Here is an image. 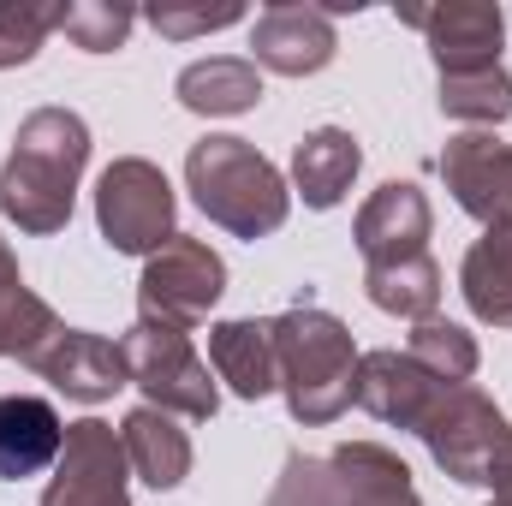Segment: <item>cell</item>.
<instances>
[{
    "label": "cell",
    "mask_w": 512,
    "mask_h": 506,
    "mask_svg": "<svg viewBox=\"0 0 512 506\" xmlns=\"http://www.w3.org/2000/svg\"><path fill=\"white\" fill-rule=\"evenodd\" d=\"M54 328H60V316L24 286L12 251L0 245V358H30Z\"/></svg>",
    "instance_id": "cell-22"
},
{
    "label": "cell",
    "mask_w": 512,
    "mask_h": 506,
    "mask_svg": "<svg viewBox=\"0 0 512 506\" xmlns=\"http://www.w3.org/2000/svg\"><path fill=\"white\" fill-rule=\"evenodd\" d=\"M60 447H66V423L48 399L0 393V483L42 477L48 465H60Z\"/></svg>",
    "instance_id": "cell-15"
},
{
    "label": "cell",
    "mask_w": 512,
    "mask_h": 506,
    "mask_svg": "<svg viewBox=\"0 0 512 506\" xmlns=\"http://www.w3.org/2000/svg\"><path fill=\"white\" fill-rule=\"evenodd\" d=\"M489 489H495V506H512V441L501 453V465H495V477H489Z\"/></svg>",
    "instance_id": "cell-29"
},
{
    "label": "cell",
    "mask_w": 512,
    "mask_h": 506,
    "mask_svg": "<svg viewBox=\"0 0 512 506\" xmlns=\"http://www.w3.org/2000/svg\"><path fill=\"white\" fill-rule=\"evenodd\" d=\"M364 292H370V304L387 310V316L429 322L441 310V268H435V256H411V262H393V268H370L364 274Z\"/></svg>",
    "instance_id": "cell-23"
},
{
    "label": "cell",
    "mask_w": 512,
    "mask_h": 506,
    "mask_svg": "<svg viewBox=\"0 0 512 506\" xmlns=\"http://www.w3.org/2000/svg\"><path fill=\"white\" fill-rule=\"evenodd\" d=\"M251 54L280 78H310L334 60V18L304 0H274L251 24Z\"/></svg>",
    "instance_id": "cell-13"
},
{
    "label": "cell",
    "mask_w": 512,
    "mask_h": 506,
    "mask_svg": "<svg viewBox=\"0 0 512 506\" xmlns=\"http://www.w3.org/2000/svg\"><path fill=\"white\" fill-rule=\"evenodd\" d=\"M441 114H447V120H465V126H477V131L512 120V78H507V66L465 72V78H441Z\"/></svg>",
    "instance_id": "cell-25"
},
{
    "label": "cell",
    "mask_w": 512,
    "mask_h": 506,
    "mask_svg": "<svg viewBox=\"0 0 512 506\" xmlns=\"http://www.w3.org/2000/svg\"><path fill=\"white\" fill-rule=\"evenodd\" d=\"M120 346H126L131 381L143 387V399H149L155 411H167V417H191V423H209V417H215L221 393H215L209 364L197 358V346H191L185 328H167V322L137 316V328H131Z\"/></svg>",
    "instance_id": "cell-6"
},
{
    "label": "cell",
    "mask_w": 512,
    "mask_h": 506,
    "mask_svg": "<svg viewBox=\"0 0 512 506\" xmlns=\"http://www.w3.org/2000/svg\"><path fill=\"white\" fill-rule=\"evenodd\" d=\"M173 96L191 108V114H251L262 102V72L256 60H233V54H209V60H191L173 84Z\"/></svg>",
    "instance_id": "cell-20"
},
{
    "label": "cell",
    "mask_w": 512,
    "mask_h": 506,
    "mask_svg": "<svg viewBox=\"0 0 512 506\" xmlns=\"http://www.w3.org/2000/svg\"><path fill=\"white\" fill-rule=\"evenodd\" d=\"M173 185L155 161H114L96 185V221H102V239L126 256H155L173 239Z\"/></svg>",
    "instance_id": "cell-8"
},
{
    "label": "cell",
    "mask_w": 512,
    "mask_h": 506,
    "mask_svg": "<svg viewBox=\"0 0 512 506\" xmlns=\"http://www.w3.org/2000/svg\"><path fill=\"white\" fill-rule=\"evenodd\" d=\"M429 197L405 179L382 185L364 209H358V251L370 268H393L411 256H429Z\"/></svg>",
    "instance_id": "cell-14"
},
{
    "label": "cell",
    "mask_w": 512,
    "mask_h": 506,
    "mask_svg": "<svg viewBox=\"0 0 512 506\" xmlns=\"http://www.w3.org/2000/svg\"><path fill=\"white\" fill-rule=\"evenodd\" d=\"M447 381H435L429 370H417L405 352H364L358 358V387L352 399L382 417V423H399V429H417V417L429 411V399L441 393Z\"/></svg>",
    "instance_id": "cell-16"
},
{
    "label": "cell",
    "mask_w": 512,
    "mask_h": 506,
    "mask_svg": "<svg viewBox=\"0 0 512 506\" xmlns=\"http://www.w3.org/2000/svg\"><path fill=\"white\" fill-rule=\"evenodd\" d=\"M131 24H137V12H131V6H114V0H78V6H66V18H60V30H66L84 54H114L131 36Z\"/></svg>",
    "instance_id": "cell-27"
},
{
    "label": "cell",
    "mask_w": 512,
    "mask_h": 506,
    "mask_svg": "<svg viewBox=\"0 0 512 506\" xmlns=\"http://www.w3.org/2000/svg\"><path fill=\"white\" fill-rule=\"evenodd\" d=\"M405 358H411L417 370H429L435 381H447V387H465V381L477 376V340H471L465 328L441 322V316H429V322L411 328Z\"/></svg>",
    "instance_id": "cell-24"
},
{
    "label": "cell",
    "mask_w": 512,
    "mask_h": 506,
    "mask_svg": "<svg viewBox=\"0 0 512 506\" xmlns=\"http://www.w3.org/2000/svg\"><path fill=\"white\" fill-rule=\"evenodd\" d=\"M120 447H126V465L149 489H179L191 477V435L155 405H137L120 423Z\"/></svg>",
    "instance_id": "cell-17"
},
{
    "label": "cell",
    "mask_w": 512,
    "mask_h": 506,
    "mask_svg": "<svg viewBox=\"0 0 512 506\" xmlns=\"http://www.w3.org/2000/svg\"><path fill=\"white\" fill-rule=\"evenodd\" d=\"M268 506H423L399 453L376 441H346L328 459L292 453Z\"/></svg>",
    "instance_id": "cell-4"
},
{
    "label": "cell",
    "mask_w": 512,
    "mask_h": 506,
    "mask_svg": "<svg viewBox=\"0 0 512 506\" xmlns=\"http://www.w3.org/2000/svg\"><path fill=\"white\" fill-rule=\"evenodd\" d=\"M143 18H149L161 36L185 42V36H209V30L239 24V18H245V6H239V0H221V6H149Z\"/></svg>",
    "instance_id": "cell-28"
},
{
    "label": "cell",
    "mask_w": 512,
    "mask_h": 506,
    "mask_svg": "<svg viewBox=\"0 0 512 506\" xmlns=\"http://www.w3.org/2000/svg\"><path fill=\"white\" fill-rule=\"evenodd\" d=\"M358 167H364V149H358L352 131H340V126H316L292 149V179H298V197L310 209H334L352 191Z\"/></svg>",
    "instance_id": "cell-19"
},
{
    "label": "cell",
    "mask_w": 512,
    "mask_h": 506,
    "mask_svg": "<svg viewBox=\"0 0 512 506\" xmlns=\"http://www.w3.org/2000/svg\"><path fill=\"white\" fill-rule=\"evenodd\" d=\"M459 292L477 322L512 328V227H489L459 268Z\"/></svg>",
    "instance_id": "cell-21"
},
{
    "label": "cell",
    "mask_w": 512,
    "mask_h": 506,
    "mask_svg": "<svg viewBox=\"0 0 512 506\" xmlns=\"http://www.w3.org/2000/svg\"><path fill=\"white\" fill-rule=\"evenodd\" d=\"M66 6H30V0H0V72L36 60V48L60 30Z\"/></svg>",
    "instance_id": "cell-26"
},
{
    "label": "cell",
    "mask_w": 512,
    "mask_h": 506,
    "mask_svg": "<svg viewBox=\"0 0 512 506\" xmlns=\"http://www.w3.org/2000/svg\"><path fill=\"white\" fill-rule=\"evenodd\" d=\"M441 179L471 221L512 227V143L495 131H459L441 155Z\"/></svg>",
    "instance_id": "cell-12"
},
{
    "label": "cell",
    "mask_w": 512,
    "mask_h": 506,
    "mask_svg": "<svg viewBox=\"0 0 512 506\" xmlns=\"http://www.w3.org/2000/svg\"><path fill=\"white\" fill-rule=\"evenodd\" d=\"M221 292H227V262L209 251L203 239L173 233L161 251L143 262V280H137V316L191 334V328L215 310Z\"/></svg>",
    "instance_id": "cell-7"
},
{
    "label": "cell",
    "mask_w": 512,
    "mask_h": 506,
    "mask_svg": "<svg viewBox=\"0 0 512 506\" xmlns=\"http://www.w3.org/2000/svg\"><path fill=\"white\" fill-rule=\"evenodd\" d=\"M185 185L197 197V209L227 227L233 239H262L286 221L292 197H286V179L274 173V161L245 143V137H203L191 143L185 155Z\"/></svg>",
    "instance_id": "cell-3"
},
{
    "label": "cell",
    "mask_w": 512,
    "mask_h": 506,
    "mask_svg": "<svg viewBox=\"0 0 512 506\" xmlns=\"http://www.w3.org/2000/svg\"><path fill=\"white\" fill-rule=\"evenodd\" d=\"M24 364H30L42 381H54L66 399H84V405L114 399V393L131 381V364H126V346H120V340L84 334V328H66V322H60Z\"/></svg>",
    "instance_id": "cell-11"
},
{
    "label": "cell",
    "mask_w": 512,
    "mask_h": 506,
    "mask_svg": "<svg viewBox=\"0 0 512 506\" xmlns=\"http://www.w3.org/2000/svg\"><path fill=\"white\" fill-rule=\"evenodd\" d=\"M209 364L239 399H268L280 387L274 328L268 322H215L209 328Z\"/></svg>",
    "instance_id": "cell-18"
},
{
    "label": "cell",
    "mask_w": 512,
    "mask_h": 506,
    "mask_svg": "<svg viewBox=\"0 0 512 506\" xmlns=\"http://www.w3.org/2000/svg\"><path fill=\"white\" fill-rule=\"evenodd\" d=\"M268 328H274V364H280V387H286L292 417L310 429L334 423L358 387V346H352L346 322L316 310V304H292Z\"/></svg>",
    "instance_id": "cell-2"
},
{
    "label": "cell",
    "mask_w": 512,
    "mask_h": 506,
    "mask_svg": "<svg viewBox=\"0 0 512 506\" xmlns=\"http://www.w3.org/2000/svg\"><path fill=\"white\" fill-rule=\"evenodd\" d=\"M411 435H423L429 459L453 483H483L489 489V477H495V465H501V453H507V441H512V423L495 411L489 393H477L465 381V387H441L429 399V411L417 417Z\"/></svg>",
    "instance_id": "cell-5"
},
{
    "label": "cell",
    "mask_w": 512,
    "mask_h": 506,
    "mask_svg": "<svg viewBox=\"0 0 512 506\" xmlns=\"http://www.w3.org/2000/svg\"><path fill=\"white\" fill-rule=\"evenodd\" d=\"M405 24H417L429 36V54L441 66V78H465V72H489L501 66V36L507 18L489 0H447V6H405Z\"/></svg>",
    "instance_id": "cell-10"
},
{
    "label": "cell",
    "mask_w": 512,
    "mask_h": 506,
    "mask_svg": "<svg viewBox=\"0 0 512 506\" xmlns=\"http://www.w3.org/2000/svg\"><path fill=\"white\" fill-rule=\"evenodd\" d=\"M126 471L131 465L114 423H102V417L66 423V447H60L54 483L42 489V506H131Z\"/></svg>",
    "instance_id": "cell-9"
},
{
    "label": "cell",
    "mask_w": 512,
    "mask_h": 506,
    "mask_svg": "<svg viewBox=\"0 0 512 506\" xmlns=\"http://www.w3.org/2000/svg\"><path fill=\"white\" fill-rule=\"evenodd\" d=\"M90 161V126L72 108H36L0 167V215L24 233L48 239L72 221V197Z\"/></svg>",
    "instance_id": "cell-1"
},
{
    "label": "cell",
    "mask_w": 512,
    "mask_h": 506,
    "mask_svg": "<svg viewBox=\"0 0 512 506\" xmlns=\"http://www.w3.org/2000/svg\"><path fill=\"white\" fill-rule=\"evenodd\" d=\"M489 506H495V501H489Z\"/></svg>",
    "instance_id": "cell-30"
}]
</instances>
